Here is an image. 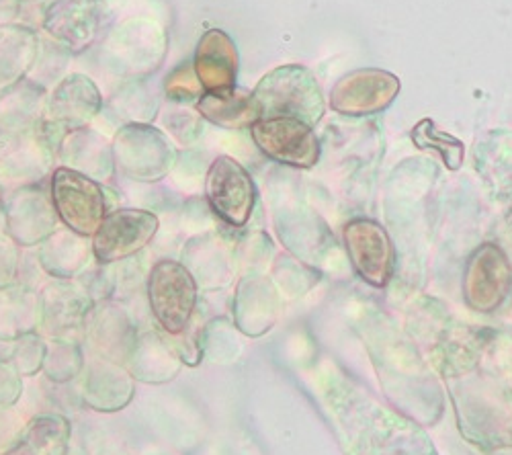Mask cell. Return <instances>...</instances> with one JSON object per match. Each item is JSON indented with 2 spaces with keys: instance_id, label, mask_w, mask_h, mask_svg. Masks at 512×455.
Here are the masks:
<instances>
[{
  "instance_id": "obj_1",
  "label": "cell",
  "mask_w": 512,
  "mask_h": 455,
  "mask_svg": "<svg viewBox=\"0 0 512 455\" xmlns=\"http://www.w3.org/2000/svg\"><path fill=\"white\" fill-rule=\"evenodd\" d=\"M252 101L259 119L293 117L312 128L326 113L320 82L302 64H285L267 72L252 89Z\"/></svg>"
},
{
  "instance_id": "obj_2",
  "label": "cell",
  "mask_w": 512,
  "mask_h": 455,
  "mask_svg": "<svg viewBox=\"0 0 512 455\" xmlns=\"http://www.w3.org/2000/svg\"><path fill=\"white\" fill-rule=\"evenodd\" d=\"M115 171L136 183H158L175 171L179 150L164 130L152 123H127L113 138Z\"/></svg>"
},
{
  "instance_id": "obj_3",
  "label": "cell",
  "mask_w": 512,
  "mask_h": 455,
  "mask_svg": "<svg viewBox=\"0 0 512 455\" xmlns=\"http://www.w3.org/2000/svg\"><path fill=\"white\" fill-rule=\"evenodd\" d=\"M152 316L166 335H183L199 302V287L189 269L175 259H160L152 265L146 281Z\"/></svg>"
},
{
  "instance_id": "obj_4",
  "label": "cell",
  "mask_w": 512,
  "mask_h": 455,
  "mask_svg": "<svg viewBox=\"0 0 512 455\" xmlns=\"http://www.w3.org/2000/svg\"><path fill=\"white\" fill-rule=\"evenodd\" d=\"M50 193L60 222L76 234L93 238L109 214L103 185L68 167L54 169Z\"/></svg>"
},
{
  "instance_id": "obj_5",
  "label": "cell",
  "mask_w": 512,
  "mask_h": 455,
  "mask_svg": "<svg viewBox=\"0 0 512 455\" xmlns=\"http://www.w3.org/2000/svg\"><path fill=\"white\" fill-rule=\"evenodd\" d=\"M168 41L162 29L154 25H123L101 48V58L107 70L127 80H142L152 76L166 58Z\"/></svg>"
},
{
  "instance_id": "obj_6",
  "label": "cell",
  "mask_w": 512,
  "mask_h": 455,
  "mask_svg": "<svg viewBox=\"0 0 512 455\" xmlns=\"http://www.w3.org/2000/svg\"><path fill=\"white\" fill-rule=\"evenodd\" d=\"M209 210L230 228H244L254 212L256 187L244 164L232 156H218L205 175Z\"/></svg>"
},
{
  "instance_id": "obj_7",
  "label": "cell",
  "mask_w": 512,
  "mask_h": 455,
  "mask_svg": "<svg viewBox=\"0 0 512 455\" xmlns=\"http://www.w3.org/2000/svg\"><path fill=\"white\" fill-rule=\"evenodd\" d=\"M250 138L269 160L312 169L320 160V140L308 123L293 117H265L250 126Z\"/></svg>"
},
{
  "instance_id": "obj_8",
  "label": "cell",
  "mask_w": 512,
  "mask_h": 455,
  "mask_svg": "<svg viewBox=\"0 0 512 455\" xmlns=\"http://www.w3.org/2000/svg\"><path fill=\"white\" fill-rule=\"evenodd\" d=\"M158 228V216L148 210L119 208L109 212L91 238L95 261L113 265L136 257L154 240Z\"/></svg>"
},
{
  "instance_id": "obj_9",
  "label": "cell",
  "mask_w": 512,
  "mask_h": 455,
  "mask_svg": "<svg viewBox=\"0 0 512 455\" xmlns=\"http://www.w3.org/2000/svg\"><path fill=\"white\" fill-rule=\"evenodd\" d=\"M400 93V78L381 68H357L336 80L330 91L334 113L363 117L386 111Z\"/></svg>"
},
{
  "instance_id": "obj_10",
  "label": "cell",
  "mask_w": 512,
  "mask_h": 455,
  "mask_svg": "<svg viewBox=\"0 0 512 455\" xmlns=\"http://www.w3.org/2000/svg\"><path fill=\"white\" fill-rule=\"evenodd\" d=\"M105 99L97 82L82 72L62 76L48 95L46 121L64 134L89 128L103 113Z\"/></svg>"
},
{
  "instance_id": "obj_11",
  "label": "cell",
  "mask_w": 512,
  "mask_h": 455,
  "mask_svg": "<svg viewBox=\"0 0 512 455\" xmlns=\"http://www.w3.org/2000/svg\"><path fill=\"white\" fill-rule=\"evenodd\" d=\"M39 298L41 326H44L56 341L78 343L74 335H87L89 322L95 310V300L82 283L56 279L39 294Z\"/></svg>"
},
{
  "instance_id": "obj_12",
  "label": "cell",
  "mask_w": 512,
  "mask_h": 455,
  "mask_svg": "<svg viewBox=\"0 0 512 455\" xmlns=\"http://www.w3.org/2000/svg\"><path fill=\"white\" fill-rule=\"evenodd\" d=\"M7 236L19 246H39L56 230L60 216L54 208L52 193L41 183L23 185L5 201Z\"/></svg>"
},
{
  "instance_id": "obj_13",
  "label": "cell",
  "mask_w": 512,
  "mask_h": 455,
  "mask_svg": "<svg viewBox=\"0 0 512 455\" xmlns=\"http://www.w3.org/2000/svg\"><path fill=\"white\" fill-rule=\"evenodd\" d=\"M343 236L357 275L373 287L386 285L394 271V246L388 232L373 220H353Z\"/></svg>"
},
{
  "instance_id": "obj_14",
  "label": "cell",
  "mask_w": 512,
  "mask_h": 455,
  "mask_svg": "<svg viewBox=\"0 0 512 455\" xmlns=\"http://www.w3.org/2000/svg\"><path fill=\"white\" fill-rule=\"evenodd\" d=\"M181 263L203 292H218L234 281L238 269L236 246L220 232H203L187 242Z\"/></svg>"
},
{
  "instance_id": "obj_15",
  "label": "cell",
  "mask_w": 512,
  "mask_h": 455,
  "mask_svg": "<svg viewBox=\"0 0 512 455\" xmlns=\"http://www.w3.org/2000/svg\"><path fill=\"white\" fill-rule=\"evenodd\" d=\"M510 265L496 244H484L472 255L465 269L463 294L478 312L496 310L510 289Z\"/></svg>"
},
{
  "instance_id": "obj_16",
  "label": "cell",
  "mask_w": 512,
  "mask_h": 455,
  "mask_svg": "<svg viewBox=\"0 0 512 455\" xmlns=\"http://www.w3.org/2000/svg\"><path fill=\"white\" fill-rule=\"evenodd\" d=\"M193 68L205 93L236 89L240 70L236 41L224 29H207L197 41Z\"/></svg>"
},
{
  "instance_id": "obj_17",
  "label": "cell",
  "mask_w": 512,
  "mask_h": 455,
  "mask_svg": "<svg viewBox=\"0 0 512 455\" xmlns=\"http://www.w3.org/2000/svg\"><path fill=\"white\" fill-rule=\"evenodd\" d=\"M46 33L70 54L87 52L99 37L101 19L89 0H62L48 9Z\"/></svg>"
},
{
  "instance_id": "obj_18",
  "label": "cell",
  "mask_w": 512,
  "mask_h": 455,
  "mask_svg": "<svg viewBox=\"0 0 512 455\" xmlns=\"http://www.w3.org/2000/svg\"><path fill=\"white\" fill-rule=\"evenodd\" d=\"M234 322L246 337H261L277 318V292L265 275L248 273L238 281L234 294Z\"/></svg>"
},
{
  "instance_id": "obj_19",
  "label": "cell",
  "mask_w": 512,
  "mask_h": 455,
  "mask_svg": "<svg viewBox=\"0 0 512 455\" xmlns=\"http://www.w3.org/2000/svg\"><path fill=\"white\" fill-rule=\"evenodd\" d=\"M37 259L41 269L54 279L74 281L87 273L91 261H95L93 240L70 228H60L46 242L39 244Z\"/></svg>"
},
{
  "instance_id": "obj_20",
  "label": "cell",
  "mask_w": 512,
  "mask_h": 455,
  "mask_svg": "<svg viewBox=\"0 0 512 455\" xmlns=\"http://www.w3.org/2000/svg\"><path fill=\"white\" fill-rule=\"evenodd\" d=\"M62 167L78 171L95 181H107L115 173L113 144L93 128L68 132L58 148Z\"/></svg>"
},
{
  "instance_id": "obj_21",
  "label": "cell",
  "mask_w": 512,
  "mask_h": 455,
  "mask_svg": "<svg viewBox=\"0 0 512 455\" xmlns=\"http://www.w3.org/2000/svg\"><path fill=\"white\" fill-rule=\"evenodd\" d=\"M134 376L123 365L99 357L84 376V402L99 412H115L134 398Z\"/></svg>"
},
{
  "instance_id": "obj_22",
  "label": "cell",
  "mask_w": 512,
  "mask_h": 455,
  "mask_svg": "<svg viewBox=\"0 0 512 455\" xmlns=\"http://www.w3.org/2000/svg\"><path fill=\"white\" fill-rule=\"evenodd\" d=\"M48 91L33 78L0 91V134H17L39 126L46 119Z\"/></svg>"
},
{
  "instance_id": "obj_23",
  "label": "cell",
  "mask_w": 512,
  "mask_h": 455,
  "mask_svg": "<svg viewBox=\"0 0 512 455\" xmlns=\"http://www.w3.org/2000/svg\"><path fill=\"white\" fill-rule=\"evenodd\" d=\"M39 52L41 41L33 29L13 23L0 25V91L29 78Z\"/></svg>"
},
{
  "instance_id": "obj_24",
  "label": "cell",
  "mask_w": 512,
  "mask_h": 455,
  "mask_svg": "<svg viewBox=\"0 0 512 455\" xmlns=\"http://www.w3.org/2000/svg\"><path fill=\"white\" fill-rule=\"evenodd\" d=\"M87 335L93 337L101 355L115 363L121 359H130L138 341L130 316L115 304H103L101 308L93 310Z\"/></svg>"
},
{
  "instance_id": "obj_25",
  "label": "cell",
  "mask_w": 512,
  "mask_h": 455,
  "mask_svg": "<svg viewBox=\"0 0 512 455\" xmlns=\"http://www.w3.org/2000/svg\"><path fill=\"white\" fill-rule=\"evenodd\" d=\"M70 433L64 417L41 415L31 419L0 455H66Z\"/></svg>"
},
{
  "instance_id": "obj_26",
  "label": "cell",
  "mask_w": 512,
  "mask_h": 455,
  "mask_svg": "<svg viewBox=\"0 0 512 455\" xmlns=\"http://www.w3.org/2000/svg\"><path fill=\"white\" fill-rule=\"evenodd\" d=\"M127 361H130L132 376L146 384H162L173 380L183 363L170 341L158 337L156 333L140 335Z\"/></svg>"
},
{
  "instance_id": "obj_27",
  "label": "cell",
  "mask_w": 512,
  "mask_h": 455,
  "mask_svg": "<svg viewBox=\"0 0 512 455\" xmlns=\"http://www.w3.org/2000/svg\"><path fill=\"white\" fill-rule=\"evenodd\" d=\"M41 326V298L27 285L0 289V341H15Z\"/></svg>"
},
{
  "instance_id": "obj_28",
  "label": "cell",
  "mask_w": 512,
  "mask_h": 455,
  "mask_svg": "<svg viewBox=\"0 0 512 455\" xmlns=\"http://www.w3.org/2000/svg\"><path fill=\"white\" fill-rule=\"evenodd\" d=\"M195 109L207 123H213V126L228 132L250 130L252 123L259 119L252 101V91L238 87L222 93H205L197 101Z\"/></svg>"
},
{
  "instance_id": "obj_29",
  "label": "cell",
  "mask_w": 512,
  "mask_h": 455,
  "mask_svg": "<svg viewBox=\"0 0 512 455\" xmlns=\"http://www.w3.org/2000/svg\"><path fill=\"white\" fill-rule=\"evenodd\" d=\"M115 115L127 123H150L160 111V99L148 78L127 80L119 87L117 95L111 99Z\"/></svg>"
},
{
  "instance_id": "obj_30",
  "label": "cell",
  "mask_w": 512,
  "mask_h": 455,
  "mask_svg": "<svg viewBox=\"0 0 512 455\" xmlns=\"http://www.w3.org/2000/svg\"><path fill=\"white\" fill-rule=\"evenodd\" d=\"M412 140L422 150H435V152H439L443 162H445V167H449L453 171L461 167L463 144L457 138L449 136L447 132H441L435 126V121L422 119L418 126L412 130Z\"/></svg>"
},
{
  "instance_id": "obj_31",
  "label": "cell",
  "mask_w": 512,
  "mask_h": 455,
  "mask_svg": "<svg viewBox=\"0 0 512 455\" xmlns=\"http://www.w3.org/2000/svg\"><path fill=\"white\" fill-rule=\"evenodd\" d=\"M164 132L173 138V142L189 148L195 146L203 132H205V119L199 115V111L191 105H177L168 107V111L162 115Z\"/></svg>"
},
{
  "instance_id": "obj_32",
  "label": "cell",
  "mask_w": 512,
  "mask_h": 455,
  "mask_svg": "<svg viewBox=\"0 0 512 455\" xmlns=\"http://www.w3.org/2000/svg\"><path fill=\"white\" fill-rule=\"evenodd\" d=\"M162 91L170 103L197 105V101L205 95V91L195 74L193 60L181 62L179 66L170 70L162 82Z\"/></svg>"
},
{
  "instance_id": "obj_33",
  "label": "cell",
  "mask_w": 512,
  "mask_h": 455,
  "mask_svg": "<svg viewBox=\"0 0 512 455\" xmlns=\"http://www.w3.org/2000/svg\"><path fill=\"white\" fill-rule=\"evenodd\" d=\"M48 355V345L37 333L23 335L9 345V361L21 376H33L39 369H44Z\"/></svg>"
},
{
  "instance_id": "obj_34",
  "label": "cell",
  "mask_w": 512,
  "mask_h": 455,
  "mask_svg": "<svg viewBox=\"0 0 512 455\" xmlns=\"http://www.w3.org/2000/svg\"><path fill=\"white\" fill-rule=\"evenodd\" d=\"M82 369V351L78 343L56 341L54 347H48L44 361V371L54 382H68Z\"/></svg>"
},
{
  "instance_id": "obj_35",
  "label": "cell",
  "mask_w": 512,
  "mask_h": 455,
  "mask_svg": "<svg viewBox=\"0 0 512 455\" xmlns=\"http://www.w3.org/2000/svg\"><path fill=\"white\" fill-rule=\"evenodd\" d=\"M21 269V246L7 234H0V289L17 283Z\"/></svg>"
},
{
  "instance_id": "obj_36",
  "label": "cell",
  "mask_w": 512,
  "mask_h": 455,
  "mask_svg": "<svg viewBox=\"0 0 512 455\" xmlns=\"http://www.w3.org/2000/svg\"><path fill=\"white\" fill-rule=\"evenodd\" d=\"M21 390L23 384L19 371L5 359H0V412L15 406V402L21 398Z\"/></svg>"
},
{
  "instance_id": "obj_37",
  "label": "cell",
  "mask_w": 512,
  "mask_h": 455,
  "mask_svg": "<svg viewBox=\"0 0 512 455\" xmlns=\"http://www.w3.org/2000/svg\"><path fill=\"white\" fill-rule=\"evenodd\" d=\"M0 201H3V191H0Z\"/></svg>"
}]
</instances>
